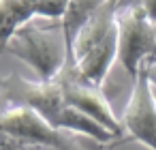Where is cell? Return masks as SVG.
I'll list each match as a JSON object with an SVG mask.
<instances>
[{
	"label": "cell",
	"instance_id": "9",
	"mask_svg": "<svg viewBox=\"0 0 156 150\" xmlns=\"http://www.w3.org/2000/svg\"><path fill=\"white\" fill-rule=\"evenodd\" d=\"M66 7H69V0H41L34 17H49L54 22H60Z\"/></svg>",
	"mask_w": 156,
	"mask_h": 150
},
{
	"label": "cell",
	"instance_id": "5",
	"mask_svg": "<svg viewBox=\"0 0 156 150\" xmlns=\"http://www.w3.org/2000/svg\"><path fill=\"white\" fill-rule=\"evenodd\" d=\"M0 94L9 101V105L32 107L49 122L66 105L58 77L54 82H28L22 75L13 73L9 77H0Z\"/></svg>",
	"mask_w": 156,
	"mask_h": 150
},
{
	"label": "cell",
	"instance_id": "4",
	"mask_svg": "<svg viewBox=\"0 0 156 150\" xmlns=\"http://www.w3.org/2000/svg\"><path fill=\"white\" fill-rule=\"evenodd\" d=\"M147 64V62H145ZM145 64L141 67L130 99L122 114V126H124V139H135L150 150H156V99L150 88V77Z\"/></svg>",
	"mask_w": 156,
	"mask_h": 150
},
{
	"label": "cell",
	"instance_id": "6",
	"mask_svg": "<svg viewBox=\"0 0 156 150\" xmlns=\"http://www.w3.org/2000/svg\"><path fill=\"white\" fill-rule=\"evenodd\" d=\"M51 124L56 129H62V131H69V133H75V135H83V137L94 139L98 144H111V141L118 139L101 122H96L94 118H90L88 114H83V112H79L77 107H71V105H64L60 109V114L51 120Z\"/></svg>",
	"mask_w": 156,
	"mask_h": 150
},
{
	"label": "cell",
	"instance_id": "2",
	"mask_svg": "<svg viewBox=\"0 0 156 150\" xmlns=\"http://www.w3.org/2000/svg\"><path fill=\"white\" fill-rule=\"evenodd\" d=\"M156 24L145 15L141 2L120 7L118 11V62L137 79L141 67L154 58Z\"/></svg>",
	"mask_w": 156,
	"mask_h": 150
},
{
	"label": "cell",
	"instance_id": "8",
	"mask_svg": "<svg viewBox=\"0 0 156 150\" xmlns=\"http://www.w3.org/2000/svg\"><path fill=\"white\" fill-rule=\"evenodd\" d=\"M107 2V0H69V7L60 20V26L64 30V37H66V45H69V58H71V52H73V41L75 37L79 35V30L83 28V24ZM73 64V60H71Z\"/></svg>",
	"mask_w": 156,
	"mask_h": 150
},
{
	"label": "cell",
	"instance_id": "7",
	"mask_svg": "<svg viewBox=\"0 0 156 150\" xmlns=\"http://www.w3.org/2000/svg\"><path fill=\"white\" fill-rule=\"evenodd\" d=\"M41 0H0V49L11 39V35L28 24Z\"/></svg>",
	"mask_w": 156,
	"mask_h": 150
},
{
	"label": "cell",
	"instance_id": "3",
	"mask_svg": "<svg viewBox=\"0 0 156 150\" xmlns=\"http://www.w3.org/2000/svg\"><path fill=\"white\" fill-rule=\"evenodd\" d=\"M58 82L62 84V92H64V101L71 107H77L79 112L88 114L90 118H94L96 122H101L107 131H111L120 141H124V126L122 120L115 116V112L111 109L105 92L101 90V86H94L90 82H86L75 64H66L62 69V73L58 75Z\"/></svg>",
	"mask_w": 156,
	"mask_h": 150
},
{
	"label": "cell",
	"instance_id": "1",
	"mask_svg": "<svg viewBox=\"0 0 156 150\" xmlns=\"http://www.w3.org/2000/svg\"><path fill=\"white\" fill-rule=\"evenodd\" d=\"M0 52H9L11 56L24 60L37 73L39 82H54L71 62L60 22H54L47 28H39L28 22L11 35Z\"/></svg>",
	"mask_w": 156,
	"mask_h": 150
},
{
	"label": "cell",
	"instance_id": "10",
	"mask_svg": "<svg viewBox=\"0 0 156 150\" xmlns=\"http://www.w3.org/2000/svg\"><path fill=\"white\" fill-rule=\"evenodd\" d=\"M9 150H56V148H51V146H43V144H30V141L13 139V144H11Z\"/></svg>",
	"mask_w": 156,
	"mask_h": 150
},
{
	"label": "cell",
	"instance_id": "11",
	"mask_svg": "<svg viewBox=\"0 0 156 150\" xmlns=\"http://www.w3.org/2000/svg\"><path fill=\"white\" fill-rule=\"evenodd\" d=\"M139 2H141V7H143L145 15L156 24V0H139Z\"/></svg>",
	"mask_w": 156,
	"mask_h": 150
}]
</instances>
